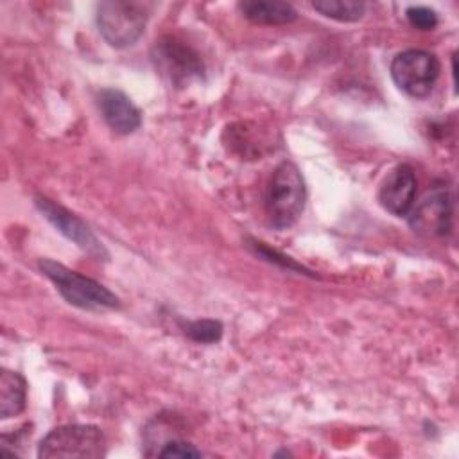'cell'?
<instances>
[{
	"label": "cell",
	"instance_id": "obj_8",
	"mask_svg": "<svg viewBox=\"0 0 459 459\" xmlns=\"http://www.w3.org/2000/svg\"><path fill=\"white\" fill-rule=\"evenodd\" d=\"M454 201L445 186H436L409 212L411 228L425 237H445L452 228Z\"/></svg>",
	"mask_w": 459,
	"mask_h": 459
},
{
	"label": "cell",
	"instance_id": "obj_15",
	"mask_svg": "<svg viewBox=\"0 0 459 459\" xmlns=\"http://www.w3.org/2000/svg\"><path fill=\"white\" fill-rule=\"evenodd\" d=\"M409 23L420 30H430L437 25V14L434 9L425 5H412L405 11Z\"/></svg>",
	"mask_w": 459,
	"mask_h": 459
},
{
	"label": "cell",
	"instance_id": "obj_9",
	"mask_svg": "<svg viewBox=\"0 0 459 459\" xmlns=\"http://www.w3.org/2000/svg\"><path fill=\"white\" fill-rule=\"evenodd\" d=\"M416 190H418V179H416L414 169L407 163H402V165H396L385 176L378 192V199H380V204L389 213L396 217H405L414 206Z\"/></svg>",
	"mask_w": 459,
	"mask_h": 459
},
{
	"label": "cell",
	"instance_id": "obj_7",
	"mask_svg": "<svg viewBox=\"0 0 459 459\" xmlns=\"http://www.w3.org/2000/svg\"><path fill=\"white\" fill-rule=\"evenodd\" d=\"M34 203L38 210L43 213V217L68 240H72L77 247H81L84 253H88L93 258L108 260V251L102 246V242L95 237V233L88 228V224L79 219L75 213L68 212L61 204H56L52 199L45 195H36Z\"/></svg>",
	"mask_w": 459,
	"mask_h": 459
},
{
	"label": "cell",
	"instance_id": "obj_10",
	"mask_svg": "<svg viewBox=\"0 0 459 459\" xmlns=\"http://www.w3.org/2000/svg\"><path fill=\"white\" fill-rule=\"evenodd\" d=\"M99 109L106 124L118 134H131L142 124L140 109L131 102V99L113 88H106L97 97Z\"/></svg>",
	"mask_w": 459,
	"mask_h": 459
},
{
	"label": "cell",
	"instance_id": "obj_2",
	"mask_svg": "<svg viewBox=\"0 0 459 459\" xmlns=\"http://www.w3.org/2000/svg\"><path fill=\"white\" fill-rule=\"evenodd\" d=\"M39 271L56 285L59 294L74 307L84 310L120 308V299L108 287L50 258L38 262Z\"/></svg>",
	"mask_w": 459,
	"mask_h": 459
},
{
	"label": "cell",
	"instance_id": "obj_6",
	"mask_svg": "<svg viewBox=\"0 0 459 459\" xmlns=\"http://www.w3.org/2000/svg\"><path fill=\"white\" fill-rule=\"evenodd\" d=\"M152 61L158 72L174 86H186L203 77L204 65L199 54L174 36H163L152 48Z\"/></svg>",
	"mask_w": 459,
	"mask_h": 459
},
{
	"label": "cell",
	"instance_id": "obj_14",
	"mask_svg": "<svg viewBox=\"0 0 459 459\" xmlns=\"http://www.w3.org/2000/svg\"><path fill=\"white\" fill-rule=\"evenodd\" d=\"M185 333L195 341V342H203V344H212L217 342L222 337V325L215 319H197V321H190L183 326Z\"/></svg>",
	"mask_w": 459,
	"mask_h": 459
},
{
	"label": "cell",
	"instance_id": "obj_1",
	"mask_svg": "<svg viewBox=\"0 0 459 459\" xmlns=\"http://www.w3.org/2000/svg\"><path fill=\"white\" fill-rule=\"evenodd\" d=\"M307 199L305 179L296 163L281 161L269 179L265 190V213L276 230L290 228L301 215Z\"/></svg>",
	"mask_w": 459,
	"mask_h": 459
},
{
	"label": "cell",
	"instance_id": "obj_4",
	"mask_svg": "<svg viewBox=\"0 0 459 459\" xmlns=\"http://www.w3.org/2000/svg\"><path fill=\"white\" fill-rule=\"evenodd\" d=\"M106 455V437L95 425H61L52 429L38 445L41 459H99Z\"/></svg>",
	"mask_w": 459,
	"mask_h": 459
},
{
	"label": "cell",
	"instance_id": "obj_12",
	"mask_svg": "<svg viewBox=\"0 0 459 459\" xmlns=\"http://www.w3.org/2000/svg\"><path fill=\"white\" fill-rule=\"evenodd\" d=\"M27 400V382L25 378L9 369H2L0 373V416L11 418L18 416L25 409Z\"/></svg>",
	"mask_w": 459,
	"mask_h": 459
},
{
	"label": "cell",
	"instance_id": "obj_5",
	"mask_svg": "<svg viewBox=\"0 0 459 459\" xmlns=\"http://www.w3.org/2000/svg\"><path fill=\"white\" fill-rule=\"evenodd\" d=\"M391 77L409 97L425 99L439 77V61L427 50H403L391 61Z\"/></svg>",
	"mask_w": 459,
	"mask_h": 459
},
{
	"label": "cell",
	"instance_id": "obj_11",
	"mask_svg": "<svg viewBox=\"0 0 459 459\" xmlns=\"http://www.w3.org/2000/svg\"><path fill=\"white\" fill-rule=\"evenodd\" d=\"M244 18L256 25H285L298 18L296 9L287 2H265V0H246L238 4Z\"/></svg>",
	"mask_w": 459,
	"mask_h": 459
},
{
	"label": "cell",
	"instance_id": "obj_3",
	"mask_svg": "<svg viewBox=\"0 0 459 459\" xmlns=\"http://www.w3.org/2000/svg\"><path fill=\"white\" fill-rule=\"evenodd\" d=\"M151 4L109 0L97 5V25L102 38L115 48L134 45L145 30Z\"/></svg>",
	"mask_w": 459,
	"mask_h": 459
},
{
	"label": "cell",
	"instance_id": "obj_13",
	"mask_svg": "<svg viewBox=\"0 0 459 459\" xmlns=\"http://www.w3.org/2000/svg\"><path fill=\"white\" fill-rule=\"evenodd\" d=\"M312 7L319 14L337 22H357L366 11V4L359 0H317Z\"/></svg>",
	"mask_w": 459,
	"mask_h": 459
},
{
	"label": "cell",
	"instance_id": "obj_16",
	"mask_svg": "<svg viewBox=\"0 0 459 459\" xmlns=\"http://www.w3.org/2000/svg\"><path fill=\"white\" fill-rule=\"evenodd\" d=\"M156 454L161 457H199L201 455V452L194 445L181 439H172L163 443Z\"/></svg>",
	"mask_w": 459,
	"mask_h": 459
}]
</instances>
